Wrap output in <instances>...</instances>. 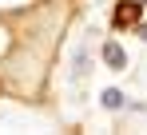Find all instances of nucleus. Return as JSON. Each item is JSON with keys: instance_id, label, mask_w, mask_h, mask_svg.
Segmentation results:
<instances>
[{"instance_id": "7ed1b4c3", "label": "nucleus", "mask_w": 147, "mask_h": 135, "mask_svg": "<svg viewBox=\"0 0 147 135\" xmlns=\"http://www.w3.org/2000/svg\"><path fill=\"white\" fill-rule=\"evenodd\" d=\"M123 99H127V95H123L119 88H103V95H99V103H103L107 111H119V107H123Z\"/></svg>"}, {"instance_id": "f03ea898", "label": "nucleus", "mask_w": 147, "mask_h": 135, "mask_svg": "<svg viewBox=\"0 0 147 135\" xmlns=\"http://www.w3.org/2000/svg\"><path fill=\"white\" fill-rule=\"evenodd\" d=\"M139 4L143 0H123L119 8H115V24H135L139 20Z\"/></svg>"}, {"instance_id": "39448f33", "label": "nucleus", "mask_w": 147, "mask_h": 135, "mask_svg": "<svg viewBox=\"0 0 147 135\" xmlns=\"http://www.w3.org/2000/svg\"><path fill=\"white\" fill-rule=\"evenodd\" d=\"M139 36H143V40H147V24H143V28H139Z\"/></svg>"}, {"instance_id": "20e7f679", "label": "nucleus", "mask_w": 147, "mask_h": 135, "mask_svg": "<svg viewBox=\"0 0 147 135\" xmlns=\"http://www.w3.org/2000/svg\"><path fill=\"white\" fill-rule=\"evenodd\" d=\"M84 72H88V44H80L72 56V80H84Z\"/></svg>"}, {"instance_id": "f257e3e1", "label": "nucleus", "mask_w": 147, "mask_h": 135, "mask_svg": "<svg viewBox=\"0 0 147 135\" xmlns=\"http://www.w3.org/2000/svg\"><path fill=\"white\" fill-rule=\"evenodd\" d=\"M103 64L111 68V72H123V68H127V52H123L115 40H107V44H103Z\"/></svg>"}, {"instance_id": "423d86ee", "label": "nucleus", "mask_w": 147, "mask_h": 135, "mask_svg": "<svg viewBox=\"0 0 147 135\" xmlns=\"http://www.w3.org/2000/svg\"><path fill=\"white\" fill-rule=\"evenodd\" d=\"M143 4H147V0H143Z\"/></svg>"}]
</instances>
